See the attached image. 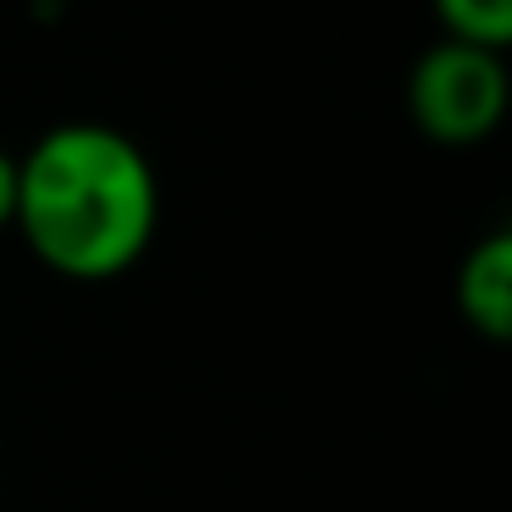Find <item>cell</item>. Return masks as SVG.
I'll list each match as a JSON object with an SVG mask.
<instances>
[{"label":"cell","mask_w":512,"mask_h":512,"mask_svg":"<svg viewBox=\"0 0 512 512\" xmlns=\"http://www.w3.org/2000/svg\"><path fill=\"white\" fill-rule=\"evenodd\" d=\"M512 78L507 50H479L463 39H435L408 67V122L441 149H474L507 122Z\"/></svg>","instance_id":"7a4b0ae2"},{"label":"cell","mask_w":512,"mask_h":512,"mask_svg":"<svg viewBox=\"0 0 512 512\" xmlns=\"http://www.w3.org/2000/svg\"><path fill=\"white\" fill-rule=\"evenodd\" d=\"M452 303H457V320H463L479 342L501 347L512 336V232L507 226L485 232L463 259H457Z\"/></svg>","instance_id":"3957f363"},{"label":"cell","mask_w":512,"mask_h":512,"mask_svg":"<svg viewBox=\"0 0 512 512\" xmlns=\"http://www.w3.org/2000/svg\"><path fill=\"white\" fill-rule=\"evenodd\" d=\"M441 39H463L479 50L512 45V0H430Z\"/></svg>","instance_id":"277c9868"},{"label":"cell","mask_w":512,"mask_h":512,"mask_svg":"<svg viewBox=\"0 0 512 512\" xmlns=\"http://www.w3.org/2000/svg\"><path fill=\"white\" fill-rule=\"evenodd\" d=\"M166 188L133 133L94 116L56 122L17 155L12 232L61 281L127 276L160 237Z\"/></svg>","instance_id":"6da1fadb"},{"label":"cell","mask_w":512,"mask_h":512,"mask_svg":"<svg viewBox=\"0 0 512 512\" xmlns=\"http://www.w3.org/2000/svg\"><path fill=\"white\" fill-rule=\"evenodd\" d=\"M12 215H17V155L0 144V232H12Z\"/></svg>","instance_id":"5b68a950"}]
</instances>
